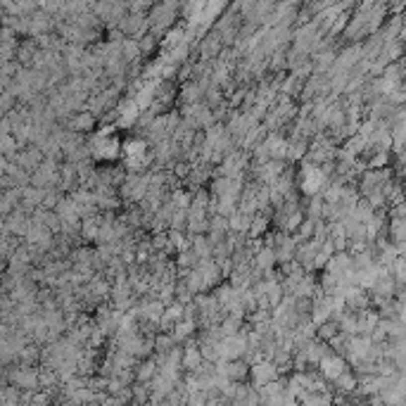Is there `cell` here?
<instances>
[{"label": "cell", "mask_w": 406, "mask_h": 406, "mask_svg": "<svg viewBox=\"0 0 406 406\" xmlns=\"http://www.w3.org/2000/svg\"><path fill=\"white\" fill-rule=\"evenodd\" d=\"M323 371H325V375H330V378H340L342 363L337 359H323Z\"/></svg>", "instance_id": "1"}]
</instances>
